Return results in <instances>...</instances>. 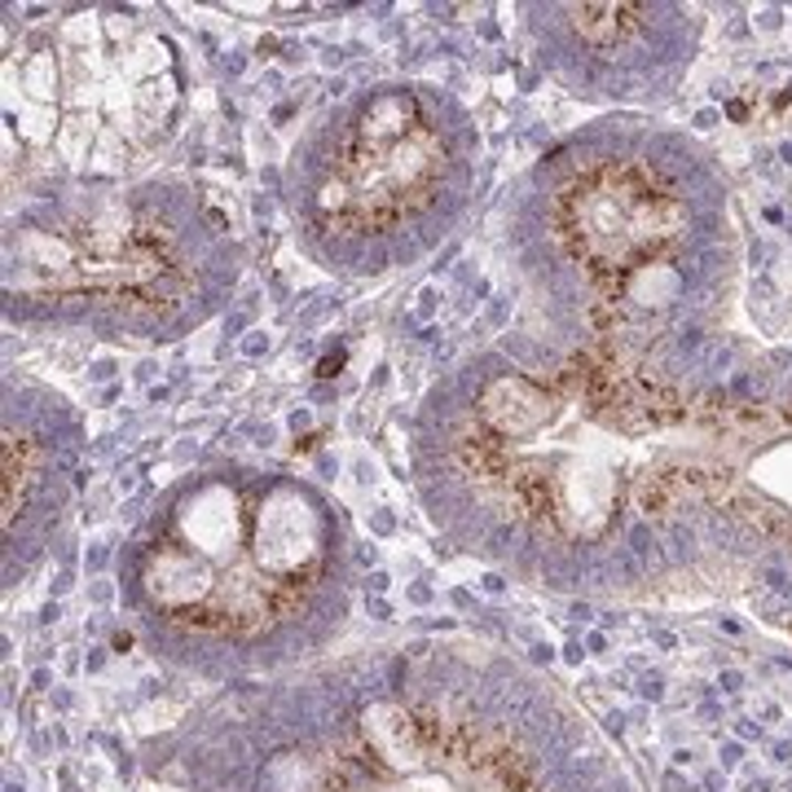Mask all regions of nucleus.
Masks as SVG:
<instances>
[{"label": "nucleus", "instance_id": "f257e3e1", "mask_svg": "<svg viewBox=\"0 0 792 792\" xmlns=\"http://www.w3.org/2000/svg\"><path fill=\"white\" fill-rule=\"evenodd\" d=\"M634 14H643V10H630V5L577 10V32H581L586 41H595V45H612L616 36H625V32H634V27H638V19H634Z\"/></svg>", "mask_w": 792, "mask_h": 792}, {"label": "nucleus", "instance_id": "f03ea898", "mask_svg": "<svg viewBox=\"0 0 792 792\" xmlns=\"http://www.w3.org/2000/svg\"><path fill=\"white\" fill-rule=\"evenodd\" d=\"M23 454H27V445H23L19 437H5V520H14V511H19V502H23L19 494H23V485L32 480Z\"/></svg>", "mask_w": 792, "mask_h": 792}]
</instances>
